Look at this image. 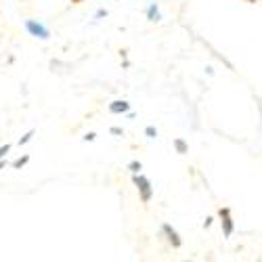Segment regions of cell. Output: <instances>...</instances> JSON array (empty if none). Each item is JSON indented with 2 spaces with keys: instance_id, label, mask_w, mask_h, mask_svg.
Returning a JSON list of instances; mask_svg holds the SVG:
<instances>
[{
  "instance_id": "obj_1",
  "label": "cell",
  "mask_w": 262,
  "mask_h": 262,
  "mask_svg": "<svg viewBox=\"0 0 262 262\" xmlns=\"http://www.w3.org/2000/svg\"><path fill=\"white\" fill-rule=\"evenodd\" d=\"M135 185H137V189H139V193H141V200L147 204L151 198H154V191H151V185H149V181L145 179V177H141V174H135Z\"/></svg>"
},
{
  "instance_id": "obj_2",
  "label": "cell",
  "mask_w": 262,
  "mask_h": 262,
  "mask_svg": "<svg viewBox=\"0 0 262 262\" xmlns=\"http://www.w3.org/2000/svg\"><path fill=\"white\" fill-rule=\"evenodd\" d=\"M218 216H221V225H223V233L225 237H231L233 235V218H231V210L229 208H221V212H218Z\"/></svg>"
},
{
  "instance_id": "obj_3",
  "label": "cell",
  "mask_w": 262,
  "mask_h": 262,
  "mask_svg": "<svg viewBox=\"0 0 262 262\" xmlns=\"http://www.w3.org/2000/svg\"><path fill=\"white\" fill-rule=\"evenodd\" d=\"M162 229H164V233L168 235V242H170V244H172L174 248H181V237H179V233L174 231V229H172L170 225H164Z\"/></svg>"
},
{
  "instance_id": "obj_4",
  "label": "cell",
  "mask_w": 262,
  "mask_h": 262,
  "mask_svg": "<svg viewBox=\"0 0 262 262\" xmlns=\"http://www.w3.org/2000/svg\"><path fill=\"white\" fill-rule=\"evenodd\" d=\"M28 30H30L34 36H38V38H47V36H49L47 28H42L40 24H36V21H28Z\"/></svg>"
},
{
  "instance_id": "obj_5",
  "label": "cell",
  "mask_w": 262,
  "mask_h": 262,
  "mask_svg": "<svg viewBox=\"0 0 262 262\" xmlns=\"http://www.w3.org/2000/svg\"><path fill=\"white\" fill-rule=\"evenodd\" d=\"M128 109H130V105L126 101H114L112 105H109V112L112 114H126Z\"/></svg>"
},
{
  "instance_id": "obj_6",
  "label": "cell",
  "mask_w": 262,
  "mask_h": 262,
  "mask_svg": "<svg viewBox=\"0 0 262 262\" xmlns=\"http://www.w3.org/2000/svg\"><path fill=\"white\" fill-rule=\"evenodd\" d=\"M174 147H177L179 154H187V143H185V141L177 139V141H174Z\"/></svg>"
},
{
  "instance_id": "obj_7",
  "label": "cell",
  "mask_w": 262,
  "mask_h": 262,
  "mask_svg": "<svg viewBox=\"0 0 262 262\" xmlns=\"http://www.w3.org/2000/svg\"><path fill=\"white\" fill-rule=\"evenodd\" d=\"M28 160H30V158L26 156V158H21V160H17V162H15L13 166H15V168H21V166H26V164H28Z\"/></svg>"
},
{
  "instance_id": "obj_8",
  "label": "cell",
  "mask_w": 262,
  "mask_h": 262,
  "mask_svg": "<svg viewBox=\"0 0 262 262\" xmlns=\"http://www.w3.org/2000/svg\"><path fill=\"white\" fill-rule=\"evenodd\" d=\"M9 149H11L9 145H5V147H0V160H3V158H5L7 154H9Z\"/></svg>"
},
{
  "instance_id": "obj_9",
  "label": "cell",
  "mask_w": 262,
  "mask_h": 262,
  "mask_svg": "<svg viewBox=\"0 0 262 262\" xmlns=\"http://www.w3.org/2000/svg\"><path fill=\"white\" fill-rule=\"evenodd\" d=\"M32 137H34V133H28V135H26L24 139H21V141H19V145H26V143H28V141H30Z\"/></svg>"
},
{
  "instance_id": "obj_10",
  "label": "cell",
  "mask_w": 262,
  "mask_h": 262,
  "mask_svg": "<svg viewBox=\"0 0 262 262\" xmlns=\"http://www.w3.org/2000/svg\"><path fill=\"white\" fill-rule=\"evenodd\" d=\"M130 168H133V172H139L141 170V164L139 162H133V164H130Z\"/></svg>"
},
{
  "instance_id": "obj_11",
  "label": "cell",
  "mask_w": 262,
  "mask_h": 262,
  "mask_svg": "<svg viewBox=\"0 0 262 262\" xmlns=\"http://www.w3.org/2000/svg\"><path fill=\"white\" fill-rule=\"evenodd\" d=\"M147 135H149V137H156V130L149 126V128H147Z\"/></svg>"
},
{
  "instance_id": "obj_12",
  "label": "cell",
  "mask_w": 262,
  "mask_h": 262,
  "mask_svg": "<svg viewBox=\"0 0 262 262\" xmlns=\"http://www.w3.org/2000/svg\"><path fill=\"white\" fill-rule=\"evenodd\" d=\"M72 3H74V5H80V3H82V0H72Z\"/></svg>"
},
{
  "instance_id": "obj_13",
  "label": "cell",
  "mask_w": 262,
  "mask_h": 262,
  "mask_svg": "<svg viewBox=\"0 0 262 262\" xmlns=\"http://www.w3.org/2000/svg\"><path fill=\"white\" fill-rule=\"evenodd\" d=\"M246 3H256V0H246Z\"/></svg>"
}]
</instances>
